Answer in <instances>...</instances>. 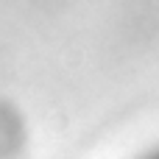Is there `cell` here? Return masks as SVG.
I'll use <instances>...</instances> for the list:
<instances>
[{
    "label": "cell",
    "mask_w": 159,
    "mask_h": 159,
    "mask_svg": "<svg viewBox=\"0 0 159 159\" xmlns=\"http://www.w3.org/2000/svg\"><path fill=\"white\" fill-rule=\"evenodd\" d=\"M154 159H159V154H157V157H154Z\"/></svg>",
    "instance_id": "6da1fadb"
}]
</instances>
